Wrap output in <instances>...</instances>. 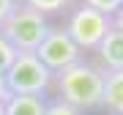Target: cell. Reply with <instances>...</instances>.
Here are the masks:
<instances>
[{"instance_id":"cell-1","label":"cell","mask_w":123,"mask_h":115,"mask_svg":"<svg viewBox=\"0 0 123 115\" xmlns=\"http://www.w3.org/2000/svg\"><path fill=\"white\" fill-rule=\"evenodd\" d=\"M57 102L74 107V110H96L101 107V90H104V69L93 60H77L68 69L52 74V88Z\"/></svg>"},{"instance_id":"cell-2","label":"cell","mask_w":123,"mask_h":115,"mask_svg":"<svg viewBox=\"0 0 123 115\" xmlns=\"http://www.w3.org/2000/svg\"><path fill=\"white\" fill-rule=\"evenodd\" d=\"M49 27H52V22L44 14H38L36 8H30L19 0L17 8L8 14V19L0 25V33L6 36V41L17 52H36L41 47V41L47 38Z\"/></svg>"},{"instance_id":"cell-3","label":"cell","mask_w":123,"mask_h":115,"mask_svg":"<svg viewBox=\"0 0 123 115\" xmlns=\"http://www.w3.org/2000/svg\"><path fill=\"white\" fill-rule=\"evenodd\" d=\"M3 80L11 96H47L52 88V71L38 60L36 52H17Z\"/></svg>"},{"instance_id":"cell-4","label":"cell","mask_w":123,"mask_h":115,"mask_svg":"<svg viewBox=\"0 0 123 115\" xmlns=\"http://www.w3.org/2000/svg\"><path fill=\"white\" fill-rule=\"evenodd\" d=\"M110 27H112V17H107L85 3L74 6L63 17V30L71 36V41L82 52H96V47L101 44V38L107 36Z\"/></svg>"},{"instance_id":"cell-5","label":"cell","mask_w":123,"mask_h":115,"mask_svg":"<svg viewBox=\"0 0 123 115\" xmlns=\"http://www.w3.org/2000/svg\"><path fill=\"white\" fill-rule=\"evenodd\" d=\"M36 55H38V60L44 63L52 74L68 69L71 63H77V60L85 58V52L71 41V36L63 30V25H52V27H49L47 38L41 41V47L36 49Z\"/></svg>"},{"instance_id":"cell-6","label":"cell","mask_w":123,"mask_h":115,"mask_svg":"<svg viewBox=\"0 0 123 115\" xmlns=\"http://www.w3.org/2000/svg\"><path fill=\"white\" fill-rule=\"evenodd\" d=\"M96 63L104 71H120L123 69V27L112 25L107 36L96 47Z\"/></svg>"},{"instance_id":"cell-7","label":"cell","mask_w":123,"mask_h":115,"mask_svg":"<svg viewBox=\"0 0 123 115\" xmlns=\"http://www.w3.org/2000/svg\"><path fill=\"white\" fill-rule=\"evenodd\" d=\"M101 107H107L112 115H123V69L120 71H104Z\"/></svg>"},{"instance_id":"cell-8","label":"cell","mask_w":123,"mask_h":115,"mask_svg":"<svg viewBox=\"0 0 123 115\" xmlns=\"http://www.w3.org/2000/svg\"><path fill=\"white\" fill-rule=\"evenodd\" d=\"M6 115H47L44 96H8L6 99Z\"/></svg>"},{"instance_id":"cell-9","label":"cell","mask_w":123,"mask_h":115,"mask_svg":"<svg viewBox=\"0 0 123 115\" xmlns=\"http://www.w3.org/2000/svg\"><path fill=\"white\" fill-rule=\"evenodd\" d=\"M22 3L49 19V17H66L74 6H79V0H22Z\"/></svg>"},{"instance_id":"cell-10","label":"cell","mask_w":123,"mask_h":115,"mask_svg":"<svg viewBox=\"0 0 123 115\" xmlns=\"http://www.w3.org/2000/svg\"><path fill=\"white\" fill-rule=\"evenodd\" d=\"M79 3L90 6V8H96L101 14H107V17H115L120 8H123V0H79Z\"/></svg>"},{"instance_id":"cell-11","label":"cell","mask_w":123,"mask_h":115,"mask_svg":"<svg viewBox=\"0 0 123 115\" xmlns=\"http://www.w3.org/2000/svg\"><path fill=\"white\" fill-rule=\"evenodd\" d=\"M14 58H17V49H14L8 41H6V36L0 33V77L8 71V66L14 63Z\"/></svg>"},{"instance_id":"cell-12","label":"cell","mask_w":123,"mask_h":115,"mask_svg":"<svg viewBox=\"0 0 123 115\" xmlns=\"http://www.w3.org/2000/svg\"><path fill=\"white\" fill-rule=\"evenodd\" d=\"M47 115H82V112L63 104V102H57V99H52V102H47Z\"/></svg>"},{"instance_id":"cell-13","label":"cell","mask_w":123,"mask_h":115,"mask_svg":"<svg viewBox=\"0 0 123 115\" xmlns=\"http://www.w3.org/2000/svg\"><path fill=\"white\" fill-rule=\"evenodd\" d=\"M17 3H19V0H0V25L8 19V14L17 8Z\"/></svg>"},{"instance_id":"cell-14","label":"cell","mask_w":123,"mask_h":115,"mask_svg":"<svg viewBox=\"0 0 123 115\" xmlns=\"http://www.w3.org/2000/svg\"><path fill=\"white\" fill-rule=\"evenodd\" d=\"M11 96V93H8V88H6V80H3V77H0V99H3V102H6V99H8Z\"/></svg>"},{"instance_id":"cell-15","label":"cell","mask_w":123,"mask_h":115,"mask_svg":"<svg viewBox=\"0 0 123 115\" xmlns=\"http://www.w3.org/2000/svg\"><path fill=\"white\" fill-rule=\"evenodd\" d=\"M112 25L123 27V8H120V11H118V14H115V17H112Z\"/></svg>"},{"instance_id":"cell-16","label":"cell","mask_w":123,"mask_h":115,"mask_svg":"<svg viewBox=\"0 0 123 115\" xmlns=\"http://www.w3.org/2000/svg\"><path fill=\"white\" fill-rule=\"evenodd\" d=\"M0 115H6V102L0 99Z\"/></svg>"}]
</instances>
